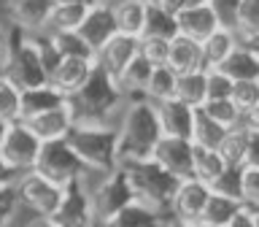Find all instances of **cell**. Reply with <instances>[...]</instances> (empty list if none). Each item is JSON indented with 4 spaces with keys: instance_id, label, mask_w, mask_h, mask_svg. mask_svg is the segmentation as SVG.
<instances>
[{
    "instance_id": "cell-1",
    "label": "cell",
    "mask_w": 259,
    "mask_h": 227,
    "mask_svg": "<svg viewBox=\"0 0 259 227\" xmlns=\"http://www.w3.org/2000/svg\"><path fill=\"white\" fill-rule=\"evenodd\" d=\"M127 105V95L121 92L119 81L108 76L100 65H92L84 87L68 100L73 114V125H108L116 127V117Z\"/></svg>"
},
{
    "instance_id": "cell-2",
    "label": "cell",
    "mask_w": 259,
    "mask_h": 227,
    "mask_svg": "<svg viewBox=\"0 0 259 227\" xmlns=\"http://www.w3.org/2000/svg\"><path fill=\"white\" fill-rule=\"evenodd\" d=\"M116 157L119 162L130 160H149L154 146L162 138V127L157 119V105L146 97H133L121 108V117L116 122Z\"/></svg>"
},
{
    "instance_id": "cell-3",
    "label": "cell",
    "mask_w": 259,
    "mask_h": 227,
    "mask_svg": "<svg viewBox=\"0 0 259 227\" xmlns=\"http://www.w3.org/2000/svg\"><path fill=\"white\" fill-rule=\"evenodd\" d=\"M119 168L124 170L135 203L157 211L159 216H170V206H173V198H176V190L181 184V178H176L167 170H162L151 157L119 162Z\"/></svg>"
},
{
    "instance_id": "cell-4",
    "label": "cell",
    "mask_w": 259,
    "mask_h": 227,
    "mask_svg": "<svg viewBox=\"0 0 259 227\" xmlns=\"http://www.w3.org/2000/svg\"><path fill=\"white\" fill-rule=\"evenodd\" d=\"M65 141L73 149V154L95 173H111L119 168L116 157V127L108 125H73L65 135Z\"/></svg>"
},
{
    "instance_id": "cell-5",
    "label": "cell",
    "mask_w": 259,
    "mask_h": 227,
    "mask_svg": "<svg viewBox=\"0 0 259 227\" xmlns=\"http://www.w3.org/2000/svg\"><path fill=\"white\" fill-rule=\"evenodd\" d=\"M35 173L40 178H46L49 184H54L57 190H68L70 184L76 181H87V178L97 176L95 170H89L84 162H81L73 149L68 146V141H49V143H40V152H38V160H35ZM105 176V173H100Z\"/></svg>"
},
{
    "instance_id": "cell-6",
    "label": "cell",
    "mask_w": 259,
    "mask_h": 227,
    "mask_svg": "<svg viewBox=\"0 0 259 227\" xmlns=\"http://www.w3.org/2000/svg\"><path fill=\"white\" fill-rule=\"evenodd\" d=\"M6 35H8V46H11V62H8L6 76L19 89H35L49 84V73L44 62H40L35 38L30 32L14 27V24L6 27Z\"/></svg>"
},
{
    "instance_id": "cell-7",
    "label": "cell",
    "mask_w": 259,
    "mask_h": 227,
    "mask_svg": "<svg viewBox=\"0 0 259 227\" xmlns=\"http://www.w3.org/2000/svg\"><path fill=\"white\" fill-rule=\"evenodd\" d=\"M89 203H92V216H95L97 224L108 222V219L116 216L121 208H127L130 203H135L124 170L116 168V170H111V173H105L103 178H97V184L89 190Z\"/></svg>"
},
{
    "instance_id": "cell-8",
    "label": "cell",
    "mask_w": 259,
    "mask_h": 227,
    "mask_svg": "<svg viewBox=\"0 0 259 227\" xmlns=\"http://www.w3.org/2000/svg\"><path fill=\"white\" fill-rule=\"evenodd\" d=\"M224 165L243 168V165H259V114L243 117L240 125L227 130L222 146H219Z\"/></svg>"
},
{
    "instance_id": "cell-9",
    "label": "cell",
    "mask_w": 259,
    "mask_h": 227,
    "mask_svg": "<svg viewBox=\"0 0 259 227\" xmlns=\"http://www.w3.org/2000/svg\"><path fill=\"white\" fill-rule=\"evenodd\" d=\"M97 178H103L100 173L87 178V181H76L68 190H62V200L57 211L49 216V222L54 227H92V203H89V190L97 184Z\"/></svg>"
},
{
    "instance_id": "cell-10",
    "label": "cell",
    "mask_w": 259,
    "mask_h": 227,
    "mask_svg": "<svg viewBox=\"0 0 259 227\" xmlns=\"http://www.w3.org/2000/svg\"><path fill=\"white\" fill-rule=\"evenodd\" d=\"M40 152V141L27 130L24 122H16V125L8 127V133L0 143V157L14 173H27V170L35 168Z\"/></svg>"
},
{
    "instance_id": "cell-11",
    "label": "cell",
    "mask_w": 259,
    "mask_h": 227,
    "mask_svg": "<svg viewBox=\"0 0 259 227\" xmlns=\"http://www.w3.org/2000/svg\"><path fill=\"white\" fill-rule=\"evenodd\" d=\"M16 195H19V206H27L32 214L40 219H49L57 211L62 200V190H57L54 184H49L46 178H40L35 170H27L14 181Z\"/></svg>"
},
{
    "instance_id": "cell-12",
    "label": "cell",
    "mask_w": 259,
    "mask_h": 227,
    "mask_svg": "<svg viewBox=\"0 0 259 227\" xmlns=\"http://www.w3.org/2000/svg\"><path fill=\"white\" fill-rule=\"evenodd\" d=\"M151 160L162 170H167L170 176L181 178V181L184 178H192V141L162 135L159 143L151 152Z\"/></svg>"
},
{
    "instance_id": "cell-13",
    "label": "cell",
    "mask_w": 259,
    "mask_h": 227,
    "mask_svg": "<svg viewBox=\"0 0 259 227\" xmlns=\"http://www.w3.org/2000/svg\"><path fill=\"white\" fill-rule=\"evenodd\" d=\"M78 35L89 44V49L97 54L105 41L116 35V19H113V3H95L87 8L84 19L78 24Z\"/></svg>"
},
{
    "instance_id": "cell-14",
    "label": "cell",
    "mask_w": 259,
    "mask_h": 227,
    "mask_svg": "<svg viewBox=\"0 0 259 227\" xmlns=\"http://www.w3.org/2000/svg\"><path fill=\"white\" fill-rule=\"evenodd\" d=\"M54 0H6L8 22L30 35L44 32L49 24V16L54 11Z\"/></svg>"
},
{
    "instance_id": "cell-15",
    "label": "cell",
    "mask_w": 259,
    "mask_h": 227,
    "mask_svg": "<svg viewBox=\"0 0 259 227\" xmlns=\"http://www.w3.org/2000/svg\"><path fill=\"white\" fill-rule=\"evenodd\" d=\"M210 198V186L197 181V178H184L176 190V198H173V206H170V216L176 219H184V222H200L202 216V208Z\"/></svg>"
},
{
    "instance_id": "cell-16",
    "label": "cell",
    "mask_w": 259,
    "mask_h": 227,
    "mask_svg": "<svg viewBox=\"0 0 259 227\" xmlns=\"http://www.w3.org/2000/svg\"><path fill=\"white\" fill-rule=\"evenodd\" d=\"M135 54H138V38L116 32L111 41H105V44L97 49L95 65H100V68L108 73V76L119 79L121 70H124L127 65L135 60Z\"/></svg>"
},
{
    "instance_id": "cell-17",
    "label": "cell",
    "mask_w": 259,
    "mask_h": 227,
    "mask_svg": "<svg viewBox=\"0 0 259 227\" xmlns=\"http://www.w3.org/2000/svg\"><path fill=\"white\" fill-rule=\"evenodd\" d=\"M24 125L32 135L38 138L40 143H49V141H62L68 135V130L73 127V114L65 105H57L52 111H44V114H35V117L24 119Z\"/></svg>"
},
{
    "instance_id": "cell-18",
    "label": "cell",
    "mask_w": 259,
    "mask_h": 227,
    "mask_svg": "<svg viewBox=\"0 0 259 227\" xmlns=\"http://www.w3.org/2000/svg\"><path fill=\"white\" fill-rule=\"evenodd\" d=\"M154 105H157V119H159L162 135L192 141L194 108H189V105H184L181 100H176V97H170V100H162V103H154Z\"/></svg>"
},
{
    "instance_id": "cell-19",
    "label": "cell",
    "mask_w": 259,
    "mask_h": 227,
    "mask_svg": "<svg viewBox=\"0 0 259 227\" xmlns=\"http://www.w3.org/2000/svg\"><path fill=\"white\" fill-rule=\"evenodd\" d=\"M95 62H87V60H60V65L52 70V76H49V87H54L57 92H60L65 100H70L73 95L78 92L81 87H84V81L89 76V70H92Z\"/></svg>"
},
{
    "instance_id": "cell-20",
    "label": "cell",
    "mask_w": 259,
    "mask_h": 227,
    "mask_svg": "<svg viewBox=\"0 0 259 227\" xmlns=\"http://www.w3.org/2000/svg\"><path fill=\"white\" fill-rule=\"evenodd\" d=\"M176 27H178V35L202 44L210 32L219 30V22L208 6H197V8H181L176 14Z\"/></svg>"
},
{
    "instance_id": "cell-21",
    "label": "cell",
    "mask_w": 259,
    "mask_h": 227,
    "mask_svg": "<svg viewBox=\"0 0 259 227\" xmlns=\"http://www.w3.org/2000/svg\"><path fill=\"white\" fill-rule=\"evenodd\" d=\"M165 65L176 73V76H184V73H194V70H205V68H202L200 44H197V41L184 38V35L170 38Z\"/></svg>"
},
{
    "instance_id": "cell-22",
    "label": "cell",
    "mask_w": 259,
    "mask_h": 227,
    "mask_svg": "<svg viewBox=\"0 0 259 227\" xmlns=\"http://www.w3.org/2000/svg\"><path fill=\"white\" fill-rule=\"evenodd\" d=\"M230 81H259V54L248 49H232V54L219 65Z\"/></svg>"
},
{
    "instance_id": "cell-23",
    "label": "cell",
    "mask_w": 259,
    "mask_h": 227,
    "mask_svg": "<svg viewBox=\"0 0 259 227\" xmlns=\"http://www.w3.org/2000/svg\"><path fill=\"white\" fill-rule=\"evenodd\" d=\"M178 35V27H176V14L159 8L157 3L146 0V16H143V32L141 38H162V41H170Z\"/></svg>"
},
{
    "instance_id": "cell-24",
    "label": "cell",
    "mask_w": 259,
    "mask_h": 227,
    "mask_svg": "<svg viewBox=\"0 0 259 227\" xmlns=\"http://www.w3.org/2000/svg\"><path fill=\"white\" fill-rule=\"evenodd\" d=\"M68 100L57 92L54 87H35V89H22V122L35 117V114H44V111H52L57 105H65Z\"/></svg>"
},
{
    "instance_id": "cell-25",
    "label": "cell",
    "mask_w": 259,
    "mask_h": 227,
    "mask_svg": "<svg viewBox=\"0 0 259 227\" xmlns=\"http://www.w3.org/2000/svg\"><path fill=\"white\" fill-rule=\"evenodd\" d=\"M143 16H146V0H119V3L113 6L116 32H121V35L141 38V32H143Z\"/></svg>"
},
{
    "instance_id": "cell-26",
    "label": "cell",
    "mask_w": 259,
    "mask_h": 227,
    "mask_svg": "<svg viewBox=\"0 0 259 227\" xmlns=\"http://www.w3.org/2000/svg\"><path fill=\"white\" fill-rule=\"evenodd\" d=\"M235 49V38H232V30H222L219 27L216 32H210V35L200 44V54H202V68L205 70H213L219 68L227 57L232 54Z\"/></svg>"
},
{
    "instance_id": "cell-27",
    "label": "cell",
    "mask_w": 259,
    "mask_h": 227,
    "mask_svg": "<svg viewBox=\"0 0 259 227\" xmlns=\"http://www.w3.org/2000/svg\"><path fill=\"white\" fill-rule=\"evenodd\" d=\"M162 219L157 211L141 206V203H130L127 208H121L116 216H111L108 222L92 224V227H162Z\"/></svg>"
},
{
    "instance_id": "cell-28",
    "label": "cell",
    "mask_w": 259,
    "mask_h": 227,
    "mask_svg": "<svg viewBox=\"0 0 259 227\" xmlns=\"http://www.w3.org/2000/svg\"><path fill=\"white\" fill-rule=\"evenodd\" d=\"M224 160L216 149H205V146L192 143V178H197L202 184H213L224 170Z\"/></svg>"
},
{
    "instance_id": "cell-29",
    "label": "cell",
    "mask_w": 259,
    "mask_h": 227,
    "mask_svg": "<svg viewBox=\"0 0 259 227\" xmlns=\"http://www.w3.org/2000/svg\"><path fill=\"white\" fill-rule=\"evenodd\" d=\"M49 44L54 46V52L62 57V60H87V62H95V52L89 49V44L78 32H46Z\"/></svg>"
},
{
    "instance_id": "cell-30",
    "label": "cell",
    "mask_w": 259,
    "mask_h": 227,
    "mask_svg": "<svg viewBox=\"0 0 259 227\" xmlns=\"http://www.w3.org/2000/svg\"><path fill=\"white\" fill-rule=\"evenodd\" d=\"M240 208H243V203H240V200L222 198V195H213V192H210V198H208V203H205V208H202L200 222H202V224H219V227H227L235 216L240 214Z\"/></svg>"
},
{
    "instance_id": "cell-31",
    "label": "cell",
    "mask_w": 259,
    "mask_h": 227,
    "mask_svg": "<svg viewBox=\"0 0 259 227\" xmlns=\"http://www.w3.org/2000/svg\"><path fill=\"white\" fill-rule=\"evenodd\" d=\"M149 76H151V65L146 62L141 54H135V60L121 70V76L116 81H119L121 92L127 95V100H133V97H143V89H146Z\"/></svg>"
},
{
    "instance_id": "cell-32",
    "label": "cell",
    "mask_w": 259,
    "mask_h": 227,
    "mask_svg": "<svg viewBox=\"0 0 259 227\" xmlns=\"http://www.w3.org/2000/svg\"><path fill=\"white\" fill-rule=\"evenodd\" d=\"M176 100H181L189 108H200L205 103V70H194L176 76Z\"/></svg>"
},
{
    "instance_id": "cell-33",
    "label": "cell",
    "mask_w": 259,
    "mask_h": 227,
    "mask_svg": "<svg viewBox=\"0 0 259 227\" xmlns=\"http://www.w3.org/2000/svg\"><path fill=\"white\" fill-rule=\"evenodd\" d=\"M224 135H227L224 127H219L213 119H208L202 108H194V122H192V143L194 146H205V149L219 152Z\"/></svg>"
},
{
    "instance_id": "cell-34",
    "label": "cell",
    "mask_w": 259,
    "mask_h": 227,
    "mask_svg": "<svg viewBox=\"0 0 259 227\" xmlns=\"http://www.w3.org/2000/svg\"><path fill=\"white\" fill-rule=\"evenodd\" d=\"M173 95H176V73L167 65L151 68V76H149L146 89H143V97L149 103H162V100H170Z\"/></svg>"
},
{
    "instance_id": "cell-35",
    "label": "cell",
    "mask_w": 259,
    "mask_h": 227,
    "mask_svg": "<svg viewBox=\"0 0 259 227\" xmlns=\"http://www.w3.org/2000/svg\"><path fill=\"white\" fill-rule=\"evenodd\" d=\"M87 14V6L78 3H57L52 16H49V24L44 32H76L81 19Z\"/></svg>"
},
{
    "instance_id": "cell-36",
    "label": "cell",
    "mask_w": 259,
    "mask_h": 227,
    "mask_svg": "<svg viewBox=\"0 0 259 227\" xmlns=\"http://www.w3.org/2000/svg\"><path fill=\"white\" fill-rule=\"evenodd\" d=\"M230 103L238 108L240 117L259 114V81H232Z\"/></svg>"
},
{
    "instance_id": "cell-37",
    "label": "cell",
    "mask_w": 259,
    "mask_h": 227,
    "mask_svg": "<svg viewBox=\"0 0 259 227\" xmlns=\"http://www.w3.org/2000/svg\"><path fill=\"white\" fill-rule=\"evenodd\" d=\"M0 119L8 125L22 122V89L8 76H0Z\"/></svg>"
},
{
    "instance_id": "cell-38",
    "label": "cell",
    "mask_w": 259,
    "mask_h": 227,
    "mask_svg": "<svg viewBox=\"0 0 259 227\" xmlns=\"http://www.w3.org/2000/svg\"><path fill=\"white\" fill-rule=\"evenodd\" d=\"M202 111H205V117L208 119H213L219 127H224V130H232L235 125H240V114L238 108L230 103V100H205L200 105Z\"/></svg>"
},
{
    "instance_id": "cell-39",
    "label": "cell",
    "mask_w": 259,
    "mask_h": 227,
    "mask_svg": "<svg viewBox=\"0 0 259 227\" xmlns=\"http://www.w3.org/2000/svg\"><path fill=\"white\" fill-rule=\"evenodd\" d=\"M210 192L213 195H222V198H232V200H240V168H232L227 165L222 170V176L210 184ZM243 203V200H240Z\"/></svg>"
},
{
    "instance_id": "cell-40",
    "label": "cell",
    "mask_w": 259,
    "mask_h": 227,
    "mask_svg": "<svg viewBox=\"0 0 259 227\" xmlns=\"http://www.w3.org/2000/svg\"><path fill=\"white\" fill-rule=\"evenodd\" d=\"M240 200H243V206L256 208V200H259V165H243L240 168Z\"/></svg>"
},
{
    "instance_id": "cell-41",
    "label": "cell",
    "mask_w": 259,
    "mask_h": 227,
    "mask_svg": "<svg viewBox=\"0 0 259 227\" xmlns=\"http://www.w3.org/2000/svg\"><path fill=\"white\" fill-rule=\"evenodd\" d=\"M167 44L170 41H162V38H138V54L151 68H157V65H165L167 60Z\"/></svg>"
},
{
    "instance_id": "cell-42",
    "label": "cell",
    "mask_w": 259,
    "mask_h": 227,
    "mask_svg": "<svg viewBox=\"0 0 259 227\" xmlns=\"http://www.w3.org/2000/svg\"><path fill=\"white\" fill-rule=\"evenodd\" d=\"M232 81L224 76L219 68L205 70V100H230Z\"/></svg>"
},
{
    "instance_id": "cell-43",
    "label": "cell",
    "mask_w": 259,
    "mask_h": 227,
    "mask_svg": "<svg viewBox=\"0 0 259 227\" xmlns=\"http://www.w3.org/2000/svg\"><path fill=\"white\" fill-rule=\"evenodd\" d=\"M238 3L240 0H208V8L213 11L222 30H235L238 27Z\"/></svg>"
},
{
    "instance_id": "cell-44",
    "label": "cell",
    "mask_w": 259,
    "mask_h": 227,
    "mask_svg": "<svg viewBox=\"0 0 259 227\" xmlns=\"http://www.w3.org/2000/svg\"><path fill=\"white\" fill-rule=\"evenodd\" d=\"M19 211V195L14 184H0V227H8Z\"/></svg>"
},
{
    "instance_id": "cell-45",
    "label": "cell",
    "mask_w": 259,
    "mask_h": 227,
    "mask_svg": "<svg viewBox=\"0 0 259 227\" xmlns=\"http://www.w3.org/2000/svg\"><path fill=\"white\" fill-rule=\"evenodd\" d=\"M238 27L259 30V0H240L238 3Z\"/></svg>"
},
{
    "instance_id": "cell-46",
    "label": "cell",
    "mask_w": 259,
    "mask_h": 227,
    "mask_svg": "<svg viewBox=\"0 0 259 227\" xmlns=\"http://www.w3.org/2000/svg\"><path fill=\"white\" fill-rule=\"evenodd\" d=\"M227 227H259V214H256V208L243 206V208H240V214L235 216Z\"/></svg>"
},
{
    "instance_id": "cell-47",
    "label": "cell",
    "mask_w": 259,
    "mask_h": 227,
    "mask_svg": "<svg viewBox=\"0 0 259 227\" xmlns=\"http://www.w3.org/2000/svg\"><path fill=\"white\" fill-rule=\"evenodd\" d=\"M19 176H22V173H14V170L3 162V157H0V184H14Z\"/></svg>"
},
{
    "instance_id": "cell-48",
    "label": "cell",
    "mask_w": 259,
    "mask_h": 227,
    "mask_svg": "<svg viewBox=\"0 0 259 227\" xmlns=\"http://www.w3.org/2000/svg\"><path fill=\"white\" fill-rule=\"evenodd\" d=\"M162 227H194V224L184 222V219H176V216H165L162 219Z\"/></svg>"
},
{
    "instance_id": "cell-49",
    "label": "cell",
    "mask_w": 259,
    "mask_h": 227,
    "mask_svg": "<svg viewBox=\"0 0 259 227\" xmlns=\"http://www.w3.org/2000/svg\"><path fill=\"white\" fill-rule=\"evenodd\" d=\"M197 6H208V0H181V8H197Z\"/></svg>"
},
{
    "instance_id": "cell-50",
    "label": "cell",
    "mask_w": 259,
    "mask_h": 227,
    "mask_svg": "<svg viewBox=\"0 0 259 227\" xmlns=\"http://www.w3.org/2000/svg\"><path fill=\"white\" fill-rule=\"evenodd\" d=\"M54 3H78V6H95L97 3V0H54Z\"/></svg>"
},
{
    "instance_id": "cell-51",
    "label": "cell",
    "mask_w": 259,
    "mask_h": 227,
    "mask_svg": "<svg viewBox=\"0 0 259 227\" xmlns=\"http://www.w3.org/2000/svg\"><path fill=\"white\" fill-rule=\"evenodd\" d=\"M8 127H11V125H8L6 119H0V143H3V138H6V133H8Z\"/></svg>"
},
{
    "instance_id": "cell-52",
    "label": "cell",
    "mask_w": 259,
    "mask_h": 227,
    "mask_svg": "<svg viewBox=\"0 0 259 227\" xmlns=\"http://www.w3.org/2000/svg\"><path fill=\"white\" fill-rule=\"evenodd\" d=\"M27 227H54V224L49 222V219H35V222H32V224H27Z\"/></svg>"
},
{
    "instance_id": "cell-53",
    "label": "cell",
    "mask_w": 259,
    "mask_h": 227,
    "mask_svg": "<svg viewBox=\"0 0 259 227\" xmlns=\"http://www.w3.org/2000/svg\"><path fill=\"white\" fill-rule=\"evenodd\" d=\"M194 227H219V224H202V222H194Z\"/></svg>"
},
{
    "instance_id": "cell-54",
    "label": "cell",
    "mask_w": 259,
    "mask_h": 227,
    "mask_svg": "<svg viewBox=\"0 0 259 227\" xmlns=\"http://www.w3.org/2000/svg\"><path fill=\"white\" fill-rule=\"evenodd\" d=\"M97 3H108V0H97Z\"/></svg>"
},
{
    "instance_id": "cell-55",
    "label": "cell",
    "mask_w": 259,
    "mask_h": 227,
    "mask_svg": "<svg viewBox=\"0 0 259 227\" xmlns=\"http://www.w3.org/2000/svg\"><path fill=\"white\" fill-rule=\"evenodd\" d=\"M0 27H3V24H0Z\"/></svg>"
}]
</instances>
